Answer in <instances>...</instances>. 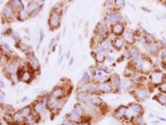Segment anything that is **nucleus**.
<instances>
[{
    "label": "nucleus",
    "instance_id": "obj_56",
    "mask_svg": "<svg viewBox=\"0 0 166 125\" xmlns=\"http://www.w3.org/2000/svg\"><path fill=\"white\" fill-rule=\"evenodd\" d=\"M59 37H60V34H58V36L55 37V40H56V41H58V40H59Z\"/></svg>",
    "mask_w": 166,
    "mask_h": 125
},
{
    "label": "nucleus",
    "instance_id": "obj_34",
    "mask_svg": "<svg viewBox=\"0 0 166 125\" xmlns=\"http://www.w3.org/2000/svg\"><path fill=\"white\" fill-rule=\"evenodd\" d=\"M40 115H37L35 113H33L32 115H30L27 118H25V124L27 125H33V124H36L37 122H39V119H40Z\"/></svg>",
    "mask_w": 166,
    "mask_h": 125
},
{
    "label": "nucleus",
    "instance_id": "obj_3",
    "mask_svg": "<svg viewBox=\"0 0 166 125\" xmlns=\"http://www.w3.org/2000/svg\"><path fill=\"white\" fill-rule=\"evenodd\" d=\"M164 81H166V74L161 69H154L151 73L149 74V85L157 87L162 84Z\"/></svg>",
    "mask_w": 166,
    "mask_h": 125
},
{
    "label": "nucleus",
    "instance_id": "obj_37",
    "mask_svg": "<svg viewBox=\"0 0 166 125\" xmlns=\"http://www.w3.org/2000/svg\"><path fill=\"white\" fill-rule=\"evenodd\" d=\"M50 100H51V97H50V94H48V95H43V96H41L37 101H40V103L48 109V104H50Z\"/></svg>",
    "mask_w": 166,
    "mask_h": 125
},
{
    "label": "nucleus",
    "instance_id": "obj_38",
    "mask_svg": "<svg viewBox=\"0 0 166 125\" xmlns=\"http://www.w3.org/2000/svg\"><path fill=\"white\" fill-rule=\"evenodd\" d=\"M90 103H91L92 104H94V105H96V107H100L104 104L103 100H102V98H100L99 96H92Z\"/></svg>",
    "mask_w": 166,
    "mask_h": 125
},
{
    "label": "nucleus",
    "instance_id": "obj_4",
    "mask_svg": "<svg viewBox=\"0 0 166 125\" xmlns=\"http://www.w3.org/2000/svg\"><path fill=\"white\" fill-rule=\"evenodd\" d=\"M131 94H133L134 98L138 101V103L139 101H144L149 98L150 95V90L146 86H137L134 88V90H133L131 92Z\"/></svg>",
    "mask_w": 166,
    "mask_h": 125
},
{
    "label": "nucleus",
    "instance_id": "obj_31",
    "mask_svg": "<svg viewBox=\"0 0 166 125\" xmlns=\"http://www.w3.org/2000/svg\"><path fill=\"white\" fill-rule=\"evenodd\" d=\"M19 111L21 112V114L23 115L24 118H27V117H29L30 115H32L34 113L32 105H26V107H22L21 109H19Z\"/></svg>",
    "mask_w": 166,
    "mask_h": 125
},
{
    "label": "nucleus",
    "instance_id": "obj_10",
    "mask_svg": "<svg viewBox=\"0 0 166 125\" xmlns=\"http://www.w3.org/2000/svg\"><path fill=\"white\" fill-rule=\"evenodd\" d=\"M1 17L3 19H5V21H7V22H10V21L14 20V19H16L17 12L13 9V7L9 4V1L6 3L4 7H3Z\"/></svg>",
    "mask_w": 166,
    "mask_h": 125
},
{
    "label": "nucleus",
    "instance_id": "obj_51",
    "mask_svg": "<svg viewBox=\"0 0 166 125\" xmlns=\"http://www.w3.org/2000/svg\"><path fill=\"white\" fill-rule=\"evenodd\" d=\"M107 61H109V62H113V61H115V59H114V57L113 56H111V55H107Z\"/></svg>",
    "mask_w": 166,
    "mask_h": 125
},
{
    "label": "nucleus",
    "instance_id": "obj_47",
    "mask_svg": "<svg viewBox=\"0 0 166 125\" xmlns=\"http://www.w3.org/2000/svg\"><path fill=\"white\" fill-rule=\"evenodd\" d=\"M75 123L73 122V121H71L70 119H68L67 117H65L63 118V120H62V122H61V124L60 125H74Z\"/></svg>",
    "mask_w": 166,
    "mask_h": 125
},
{
    "label": "nucleus",
    "instance_id": "obj_14",
    "mask_svg": "<svg viewBox=\"0 0 166 125\" xmlns=\"http://www.w3.org/2000/svg\"><path fill=\"white\" fill-rule=\"evenodd\" d=\"M25 9L28 11V13L30 14L31 17H35L36 15H38L41 11V7L39 5L38 1H29L27 4H26Z\"/></svg>",
    "mask_w": 166,
    "mask_h": 125
},
{
    "label": "nucleus",
    "instance_id": "obj_54",
    "mask_svg": "<svg viewBox=\"0 0 166 125\" xmlns=\"http://www.w3.org/2000/svg\"><path fill=\"white\" fill-rule=\"evenodd\" d=\"M66 58H67V59H69V58H70V51H67V52H66Z\"/></svg>",
    "mask_w": 166,
    "mask_h": 125
},
{
    "label": "nucleus",
    "instance_id": "obj_42",
    "mask_svg": "<svg viewBox=\"0 0 166 125\" xmlns=\"http://www.w3.org/2000/svg\"><path fill=\"white\" fill-rule=\"evenodd\" d=\"M125 5H126V2L124 1V0H115V10L116 11H119L121 9H123Z\"/></svg>",
    "mask_w": 166,
    "mask_h": 125
},
{
    "label": "nucleus",
    "instance_id": "obj_23",
    "mask_svg": "<svg viewBox=\"0 0 166 125\" xmlns=\"http://www.w3.org/2000/svg\"><path fill=\"white\" fill-rule=\"evenodd\" d=\"M76 100L78 103H82V104H88L90 101H91V98L92 96L91 95H89L87 93H84V92H77L76 94Z\"/></svg>",
    "mask_w": 166,
    "mask_h": 125
},
{
    "label": "nucleus",
    "instance_id": "obj_27",
    "mask_svg": "<svg viewBox=\"0 0 166 125\" xmlns=\"http://www.w3.org/2000/svg\"><path fill=\"white\" fill-rule=\"evenodd\" d=\"M9 4L13 7V9L16 11V12H20V11L24 10L25 9V5L23 1H20V0H10L9 1Z\"/></svg>",
    "mask_w": 166,
    "mask_h": 125
},
{
    "label": "nucleus",
    "instance_id": "obj_28",
    "mask_svg": "<svg viewBox=\"0 0 166 125\" xmlns=\"http://www.w3.org/2000/svg\"><path fill=\"white\" fill-rule=\"evenodd\" d=\"M93 57L97 64H104V62L107 59V55L105 53H102V52L93 51Z\"/></svg>",
    "mask_w": 166,
    "mask_h": 125
},
{
    "label": "nucleus",
    "instance_id": "obj_16",
    "mask_svg": "<svg viewBox=\"0 0 166 125\" xmlns=\"http://www.w3.org/2000/svg\"><path fill=\"white\" fill-rule=\"evenodd\" d=\"M93 82L96 83V84H100V83H103L105 81H108L109 79H110V77H107L106 75V72L105 71H99L97 69H94L93 71Z\"/></svg>",
    "mask_w": 166,
    "mask_h": 125
},
{
    "label": "nucleus",
    "instance_id": "obj_11",
    "mask_svg": "<svg viewBox=\"0 0 166 125\" xmlns=\"http://www.w3.org/2000/svg\"><path fill=\"white\" fill-rule=\"evenodd\" d=\"M126 30V23L125 22H116L110 26L111 34L116 37H122Z\"/></svg>",
    "mask_w": 166,
    "mask_h": 125
},
{
    "label": "nucleus",
    "instance_id": "obj_50",
    "mask_svg": "<svg viewBox=\"0 0 166 125\" xmlns=\"http://www.w3.org/2000/svg\"><path fill=\"white\" fill-rule=\"evenodd\" d=\"M0 101H1V105L4 104V101H5V93L1 91L0 92Z\"/></svg>",
    "mask_w": 166,
    "mask_h": 125
},
{
    "label": "nucleus",
    "instance_id": "obj_25",
    "mask_svg": "<svg viewBox=\"0 0 166 125\" xmlns=\"http://www.w3.org/2000/svg\"><path fill=\"white\" fill-rule=\"evenodd\" d=\"M112 46L115 50L119 51L126 46V43H125V40H123L122 37H116V39L112 41Z\"/></svg>",
    "mask_w": 166,
    "mask_h": 125
},
{
    "label": "nucleus",
    "instance_id": "obj_7",
    "mask_svg": "<svg viewBox=\"0 0 166 125\" xmlns=\"http://www.w3.org/2000/svg\"><path fill=\"white\" fill-rule=\"evenodd\" d=\"M161 44L159 41H154V43H148L146 44V46L144 47V50H145V54L146 56H158L160 53V50H161Z\"/></svg>",
    "mask_w": 166,
    "mask_h": 125
},
{
    "label": "nucleus",
    "instance_id": "obj_9",
    "mask_svg": "<svg viewBox=\"0 0 166 125\" xmlns=\"http://www.w3.org/2000/svg\"><path fill=\"white\" fill-rule=\"evenodd\" d=\"M110 26L105 24L104 22L98 23L95 30H94V34L97 37H100L102 39H107L108 36L110 35Z\"/></svg>",
    "mask_w": 166,
    "mask_h": 125
},
{
    "label": "nucleus",
    "instance_id": "obj_49",
    "mask_svg": "<svg viewBox=\"0 0 166 125\" xmlns=\"http://www.w3.org/2000/svg\"><path fill=\"white\" fill-rule=\"evenodd\" d=\"M45 40V33L43 30H40V40H39V45L42 44L43 40Z\"/></svg>",
    "mask_w": 166,
    "mask_h": 125
},
{
    "label": "nucleus",
    "instance_id": "obj_5",
    "mask_svg": "<svg viewBox=\"0 0 166 125\" xmlns=\"http://www.w3.org/2000/svg\"><path fill=\"white\" fill-rule=\"evenodd\" d=\"M125 21V17L124 15L119 12V11L116 10H112L107 12V14L105 15L104 18V23L108 26H111L112 24H114L116 22H124Z\"/></svg>",
    "mask_w": 166,
    "mask_h": 125
},
{
    "label": "nucleus",
    "instance_id": "obj_12",
    "mask_svg": "<svg viewBox=\"0 0 166 125\" xmlns=\"http://www.w3.org/2000/svg\"><path fill=\"white\" fill-rule=\"evenodd\" d=\"M77 92H84V93H87L91 96H99L100 93H99V90H98V85L96 83L92 82H89L87 83L83 88H81L80 90H78Z\"/></svg>",
    "mask_w": 166,
    "mask_h": 125
},
{
    "label": "nucleus",
    "instance_id": "obj_29",
    "mask_svg": "<svg viewBox=\"0 0 166 125\" xmlns=\"http://www.w3.org/2000/svg\"><path fill=\"white\" fill-rule=\"evenodd\" d=\"M12 115H13V122H14V124H19V125L25 124V118H24L23 115L21 114V112L19 111H14L12 113Z\"/></svg>",
    "mask_w": 166,
    "mask_h": 125
},
{
    "label": "nucleus",
    "instance_id": "obj_1",
    "mask_svg": "<svg viewBox=\"0 0 166 125\" xmlns=\"http://www.w3.org/2000/svg\"><path fill=\"white\" fill-rule=\"evenodd\" d=\"M61 15H62V6H55L51 11L50 16L48 19V26L51 31L58 30L61 25Z\"/></svg>",
    "mask_w": 166,
    "mask_h": 125
},
{
    "label": "nucleus",
    "instance_id": "obj_46",
    "mask_svg": "<svg viewBox=\"0 0 166 125\" xmlns=\"http://www.w3.org/2000/svg\"><path fill=\"white\" fill-rule=\"evenodd\" d=\"M159 56H160V58L162 59V61H165L166 62V47H162L161 48Z\"/></svg>",
    "mask_w": 166,
    "mask_h": 125
},
{
    "label": "nucleus",
    "instance_id": "obj_52",
    "mask_svg": "<svg viewBox=\"0 0 166 125\" xmlns=\"http://www.w3.org/2000/svg\"><path fill=\"white\" fill-rule=\"evenodd\" d=\"M0 83H1V89H4L5 88V84H4V81H3L2 78H1V82H0Z\"/></svg>",
    "mask_w": 166,
    "mask_h": 125
},
{
    "label": "nucleus",
    "instance_id": "obj_2",
    "mask_svg": "<svg viewBox=\"0 0 166 125\" xmlns=\"http://www.w3.org/2000/svg\"><path fill=\"white\" fill-rule=\"evenodd\" d=\"M17 79L18 81H20L25 84H30L34 79H35V73L32 72L31 70L27 67V65H25L23 67L19 68L17 72Z\"/></svg>",
    "mask_w": 166,
    "mask_h": 125
},
{
    "label": "nucleus",
    "instance_id": "obj_15",
    "mask_svg": "<svg viewBox=\"0 0 166 125\" xmlns=\"http://www.w3.org/2000/svg\"><path fill=\"white\" fill-rule=\"evenodd\" d=\"M122 37L128 46H131V45H134L135 43V41H137V37L134 35V32L131 31V30H126L125 33L123 34Z\"/></svg>",
    "mask_w": 166,
    "mask_h": 125
},
{
    "label": "nucleus",
    "instance_id": "obj_36",
    "mask_svg": "<svg viewBox=\"0 0 166 125\" xmlns=\"http://www.w3.org/2000/svg\"><path fill=\"white\" fill-rule=\"evenodd\" d=\"M65 117H67L68 119H70L71 121H73L74 123H77V122H80V121L83 119L82 117H80L76 112H74L73 111H71L70 112H68L66 114V116Z\"/></svg>",
    "mask_w": 166,
    "mask_h": 125
},
{
    "label": "nucleus",
    "instance_id": "obj_20",
    "mask_svg": "<svg viewBox=\"0 0 166 125\" xmlns=\"http://www.w3.org/2000/svg\"><path fill=\"white\" fill-rule=\"evenodd\" d=\"M137 87L134 81L131 78H125L122 81V90L126 91V92H131L133 90H134V88Z\"/></svg>",
    "mask_w": 166,
    "mask_h": 125
},
{
    "label": "nucleus",
    "instance_id": "obj_32",
    "mask_svg": "<svg viewBox=\"0 0 166 125\" xmlns=\"http://www.w3.org/2000/svg\"><path fill=\"white\" fill-rule=\"evenodd\" d=\"M98 46H100L105 52L111 51V47H113L112 46V41H110L108 39H104L103 40L101 41L100 44L98 45Z\"/></svg>",
    "mask_w": 166,
    "mask_h": 125
},
{
    "label": "nucleus",
    "instance_id": "obj_26",
    "mask_svg": "<svg viewBox=\"0 0 166 125\" xmlns=\"http://www.w3.org/2000/svg\"><path fill=\"white\" fill-rule=\"evenodd\" d=\"M128 107H129L137 115L143 114V111H143L142 105L139 103H138V101H134V103L129 104H128Z\"/></svg>",
    "mask_w": 166,
    "mask_h": 125
},
{
    "label": "nucleus",
    "instance_id": "obj_43",
    "mask_svg": "<svg viewBox=\"0 0 166 125\" xmlns=\"http://www.w3.org/2000/svg\"><path fill=\"white\" fill-rule=\"evenodd\" d=\"M81 80L85 81V82H87V83L92 82V81H93V76L89 73V71H85L84 73H83V75H82Z\"/></svg>",
    "mask_w": 166,
    "mask_h": 125
},
{
    "label": "nucleus",
    "instance_id": "obj_24",
    "mask_svg": "<svg viewBox=\"0 0 166 125\" xmlns=\"http://www.w3.org/2000/svg\"><path fill=\"white\" fill-rule=\"evenodd\" d=\"M32 107H33V111H34V113H35V114H37V115H40V116L43 115L44 113L46 112V111H47V108L45 107L44 105L42 104L40 101H36L35 103L32 104Z\"/></svg>",
    "mask_w": 166,
    "mask_h": 125
},
{
    "label": "nucleus",
    "instance_id": "obj_41",
    "mask_svg": "<svg viewBox=\"0 0 166 125\" xmlns=\"http://www.w3.org/2000/svg\"><path fill=\"white\" fill-rule=\"evenodd\" d=\"M2 119H4V121H5L7 124H14L12 113L7 112V113H5V114H3L2 115Z\"/></svg>",
    "mask_w": 166,
    "mask_h": 125
},
{
    "label": "nucleus",
    "instance_id": "obj_53",
    "mask_svg": "<svg viewBox=\"0 0 166 125\" xmlns=\"http://www.w3.org/2000/svg\"><path fill=\"white\" fill-rule=\"evenodd\" d=\"M73 63H74V59H73V58H70V59H69V64H68V65L71 66Z\"/></svg>",
    "mask_w": 166,
    "mask_h": 125
},
{
    "label": "nucleus",
    "instance_id": "obj_48",
    "mask_svg": "<svg viewBox=\"0 0 166 125\" xmlns=\"http://www.w3.org/2000/svg\"><path fill=\"white\" fill-rule=\"evenodd\" d=\"M74 125H90L89 118H87V117H85V118H83V119L80 121V122L75 123Z\"/></svg>",
    "mask_w": 166,
    "mask_h": 125
},
{
    "label": "nucleus",
    "instance_id": "obj_21",
    "mask_svg": "<svg viewBox=\"0 0 166 125\" xmlns=\"http://www.w3.org/2000/svg\"><path fill=\"white\" fill-rule=\"evenodd\" d=\"M72 111L74 112H76L79 116L82 117V118H85V117L87 116V113H86V105L82 103H78L77 101L76 104H74Z\"/></svg>",
    "mask_w": 166,
    "mask_h": 125
},
{
    "label": "nucleus",
    "instance_id": "obj_55",
    "mask_svg": "<svg viewBox=\"0 0 166 125\" xmlns=\"http://www.w3.org/2000/svg\"><path fill=\"white\" fill-rule=\"evenodd\" d=\"M28 100H29V98H28V97H25V98H22V101H27Z\"/></svg>",
    "mask_w": 166,
    "mask_h": 125
},
{
    "label": "nucleus",
    "instance_id": "obj_6",
    "mask_svg": "<svg viewBox=\"0 0 166 125\" xmlns=\"http://www.w3.org/2000/svg\"><path fill=\"white\" fill-rule=\"evenodd\" d=\"M68 95H69V91H68V88H67V86L65 87V85H59L52 89L50 96L51 98H55V100H60V98L67 97Z\"/></svg>",
    "mask_w": 166,
    "mask_h": 125
},
{
    "label": "nucleus",
    "instance_id": "obj_8",
    "mask_svg": "<svg viewBox=\"0 0 166 125\" xmlns=\"http://www.w3.org/2000/svg\"><path fill=\"white\" fill-rule=\"evenodd\" d=\"M26 65H27L29 69L32 72H34L35 74L37 72H40V70H41V63L39 61V59H38V57L34 53H31L28 55L27 61H26Z\"/></svg>",
    "mask_w": 166,
    "mask_h": 125
},
{
    "label": "nucleus",
    "instance_id": "obj_35",
    "mask_svg": "<svg viewBox=\"0 0 166 125\" xmlns=\"http://www.w3.org/2000/svg\"><path fill=\"white\" fill-rule=\"evenodd\" d=\"M134 73H135V70L133 68V66L130 65V64L126 68H125L124 71H123V74H124L125 78H133Z\"/></svg>",
    "mask_w": 166,
    "mask_h": 125
},
{
    "label": "nucleus",
    "instance_id": "obj_39",
    "mask_svg": "<svg viewBox=\"0 0 166 125\" xmlns=\"http://www.w3.org/2000/svg\"><path fill=\"white\" fill-rule=\"evenodd\" d=\"M1 53H4V54H7V55H10L12 54V49L9 46L8 43H2V45H1Z\"/></svg>",
    "mask_w": 166,
    "mask_h": 125
},
{
    "label": "nucleus",
    "instance_id": "obj_18",
    "mask_svg": "<svg viewBox=\"0 0 166 125\" xmlns=\"http://www.w3.org/2000/svg\"><path fill=\"white\" fill-rule=\"evenodd\" d=\"M110 81L112 83V86L114 88L115 93H120L122 91V79L118 74H114L110 76Z\"/></svg>",
    "mask_w": 166,
    "mask_h": 125
},
{
    "label": "nucleus",
    "instance_id": "obj_40",
    "mask_svg": "<svg viewBox=\"0 0 166 125\" xmlns=\"http://www.w3.org/2000/svg\"><path fill=\"white\" fill-rule=\"evenodd\" d=\"M131 123H133V125H142V124H144V119H143L142 114L135 116L134 118L131 120Z\"/></svg>",
    "mask_w": 166,
    "mask_h": 125
},
{
    "label": "nucleus",
    "instance_id": "obj_19",
    "mask_svg": "<svg viewBox=\"0 0 166 125\" xmlns=\"http://www.w3.org/2000/svg\"><path fill=\"white\" fill-rule=\"evenodd\" d=\"M127 53L129 55V57L131 60H134L137 58L141 57L143 55V53H141V49H139L138 46L135 45H131V46H128V50H127Z\"/></svg>",
    "mask_w": 166,
    "mask_h": 125
},
{
    "label": "nucleus",
    "instance_id": "obj_22",
    "mask_svg": "<svg viewBox=\"0 0 166 125\" xmlns=\"http://www.w3.org/2000/svg\"><path fill=\"white\" fill-rule=\"evenodd\" d=\"M127 108L128 105H120L119 107H117L114 111V117L119 120H123L125 119V116H126V112H127Z\"/></svg>",
    "mask_w": 166,
    "mask_h": 125
},
{
    "label": "nucleus",
    "instance_id": "obj_44",
    "mask_svg": "<svg viewBox=\"0 0 166 125\" xmlns=\"http://www.w3.org/2000/svg\"><path fill=\"white\" fill-rule=\"evenodd\" d=\"M104 6L108 8L110 11L115 10V0H109V1H105Z\"/></svg>",
    "mask_w": 166,
    "mask_h": 125
},
{
    "label": "nucleus",
    "instance_id": "obj_33",
    "mask_svg": "<svg viewBox=\"0 0 166 125\" xmlns=\"http://www.w3.org/2000/svg\"><path fill=\"white\" fill-rule=\"evenodd\" d=\"M153 100L156 101L158 104H160L161 105L166 107V94L163 93H158L157 95L153 97Z\"/></svg>",
    "mask_w": 166,
    "mask_h": 125
},
{
    "label": "nucleus",
    "instance_id": "obj_30",
    "mask_svg": "<svg viewBox=\"0 0 166 125\" xmlns=\"http://www.w3.org/2000/svg\"><path fill=\"white\" fill-rule=\"evenodd\" d=\"M30 18H31V16H30V14L28 13V11L26 9L20 11V12H18L17 17H16L17 20L20 21V22H26L27 20H29Z\"/></svg>",
    "mask_w": 166,
    "mask_h": 125
},
{
    "label": "nucleus",
    "instance_id": "obj_45",
    "mask_svg": "<svg viewBox=\"0 0 166 125\" xmlns=\"http://www.w3.org/2000/svg\"><path fill=\"white\" fill-rule=\"evenodd\" d=\"M157 89H158V91H159V93L166 94V81H164L162 84H160L159 86H158Z\"/></svg>",
    "mask_w": 166,
    "mask_h": 125
},
{
    "label": "nucleus",
    "instance_id": "obj_17",
    "mask_svg": "<svg viewBox=\"0 0 166 125\" xmlns=\"http://www.w3.org/2000/svg\"><path fill=\"white\" fill-rule=\"evenodd\" d=\"M98 90H99L100 94H111V93H114V88H113L110 79H109L108 81H105L103 83H100V84H98Z\"/></svg>",
    "mask_w": 166,
    "mask_h": 125
},
{
    "label": "nucleus",
    "instance_id": "obj_13",
    "mask_svg": "<svg viewBox=\"0 0 166 125\" xmlns=\"http://www.w3.org/2000/svg\"><path fill=\"white\" fill-rule=\"evenodd\" d=\"M3 68V71L5 72V74L9 77H11L12 75H15V74H17V72H18V66L16 65V63H15L13 61V59L12 60H9L8 62H7L4 66L2 67Z\"/></svg>",
    "mask_w": 166,
    "mask_h": 125
}]
</instances>
